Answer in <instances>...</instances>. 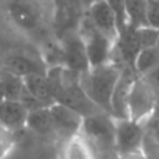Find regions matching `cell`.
Instances as JSON below:
<instances>
[{
    "mask_svg": "<svg viewBox=\"0 0 159 159\" xmlns=\"http://www.w3.org/2000/svg\"><path fill=\"white\" fill-rule=\"evenodd\" d=\"M56 0H3L7 20L25 35H39L49 25Z\"/></svg>",
    "mask_w": 159,
    "mask_h": 159,
    "instance_id": "obj_1",
    "label": "cell"
},
{
    "mask_svg": "<svg viewBox=\"0 0 159 159\" xmlns=\"http://www.w3.org/2000/svg\"><path fill=\"white\" fill-rule=\"evenodd\" d=\"M80 135L87 143L96 159H116L115 117L110 113L99 110L82 119Z\"/></svg>",
    "mask_w": 159,
    "mask_h": 159,
    "instance_id": "obj_2",
    "label": "cell"
},
{
    "mask_svg": "<svg viewBox=\"0 0 159 159\" xmlns=\"http://www.w3.org/2000/svg\"><path fill=\"white\" fill-rule=\"evenodd\" d=\"M123 67L116 60H110L89 67L85 73L80 74V85L84 92L99 109L107 113H110V99Z\"/></svg>",
    "mask_w": 159,
    "mask_h": 159,
    "instance_id": "obj_3",
    "label": "cell"
},
{
    "mask_svg": "<svg viewBox=\"0 0 159 159\" xmlns=\"http://www.w3.org/2000/svg\"><path fill=\"white\" fill-rule=\"evenodd\" d=\"M77 30L82 38V42H84L91 67L99 66V64L107 63L112 60L116 42L112 41L109 36H106L99 30H96L84 14L80 18Z\"/></svg>",
    "mask_w": 159,
    "mask_h": 159,
    "instance_id": "obj_4",
    "label": "cell"
},
{
    "mask_svg": "<svg viewBox=\"0 0 159 159\" xmlns=\"http://www.w3.org/2000/svg\"><path fill=\"white\" fill-rule=\"evenodd\" d=\"M157 103V92L141 75H137L133 81L129 93V117L135 121L147 123L154 115Z\"/></svg>",
    "mask_w": 159,
    "mask_h": 159,
    "instance_id": "obj_5",
    "label": "cell"
},
{
    "mask_svg": "<svg viewBox=\"0 0 159 159\" xmlns=\"http://www.w3.org/2000/svg\"><path fill=\"white\" fill-rule=\"evenodd\" d=\"M144 135H145V123L135 121L130 117H115V140L117 157L141 151Z\"/></svg>",
    "mask_w": 159,
    "mask_h": 159,
    "instance_id": "obj_6",
    "label": "cell"
},
{
    "mask_svg": "<svg viewBox=\"0 0 159 159\" xmlns=\"http://www.w3.org/2000/svg\"><path fill=\"white\" fill-rule=\"evenodd\" d=\"M61 55H63V66L71 71L82 74L89 69V60L85 50L84 42L78 30L70 31L61 41Z\"/></svg>",
    "mask_w": 159,
    "mask_h": 159,
    "instance_id": "obj_7",
    "label": "cell"
},
{
    "mask_svg": "<svg viewBox=\"0 0 159 159\" xmlns=\"http://www.w3.org/2000/svg\"><path fill=\"white\" fill-rule=\"evenodd\" d=\"M49 109L52 113L53 123H55L56 137L66 141L80 134L84 116L80 115L77 110L71 109V107L66 106L63 103H59V102L50 105Z\"/></svg>",
    "mask_w": 159,
    "mask_h": 159,
    "instance_id": "obj_8",
    "label": "cell"
},
{
    "mask_svg": "<svg viewBox=\"0 0 159 159\" xmlns=\"http://www.w3.org/2000/svg\"><path fill=\"white\" fill-rule=\"evenodd\" d=\"M82 14L89 20V22L96 30L103 32L112 41L117 42L119 39L117 22H116V17L106 0H98V2L92 3L89 7L85 8Z\"/></svg>",
    "mask_w": 159,
    "mask_h": 159,
    "instance_id": "obj_9",
    "label": "cell"
},
{
    "mask_svg": "<svg viewBox=\"0 0 159 159\" xmlns=\"http://www.w3.org/2000/svg\"><path fill=\"white\" fill-rule=\"evenodd\" d=\"M137 75L138 74L134 71V69L131 66L123 67L120 78H119L117 84H116L115 91L112 93V99H110V115L116 119L129 117V107H127L129 93L133 81L135 80Z\"/></svg>",
    "mask_w": 159,
    "mask_h": 159,
    "instance_id": "obj_10",
    "label": "cell"
},
{
    "mask_svg": "<svg viewBox=\"0 0 159 159\" xmlns=\"http://www.w3.org/2000/svg\"><path fill=\"white\" fill-rule=\"evenodd\" d=\"M3 69L8 70V71L14 73V74L21 75L22 78L28 74H34V73H46L48 71V64L43 59H38L34 55L24 52H16L11 53L7 59H6Z\"/></svg>",
    "mask_w": 159,
    "mask_h": 159,
    "instance_id": "obj_11",
    "label": "cell"
},
{
    "mask_svg": "<svg viewBox=\"0 0 159 159\" xmlns=\"http://www.w3.org/2000/svg\"><path fill=\"white\" fill-rule=\"evenodd\" d=\"M28 110L20 101L2 99L0 101V124L8 129L17 130L24 129L27 121Z\"/></svg>",
    "mask_w": 159,
    "mask_h": 159,
    "instance_id": "obj_12",
    "label": "cell"
},
{
    "mask_svg": "<svg viewBox=\"0 0 159 159\" xmlns=\"http://www.w3.org/2000/svg\"><path fill=\"white\" fill-rule=\"evenodd\" d=\"M24 85L28 92H31L36 99L46 106L56 103L55 96L52 92L50 82L46 77V73H34L24 77Z\"/></svg>",
    "mask_w": 159,
    "mask_h": 159,
    "instance_id": "obj_13",
    "label": "cell"
},
{
    "mask_svg": "<svg viewBox=\"0 0 159 159\" xmlns=\"http://www.w3.org/2000/svg\"><path fill=\"white\" fill-rule=\"evenodd\" d=\"M25 127L39 135H56L55 123H53V117L49 106L30 110L27 115Z\"/></svg>",
    "mask_w": 159,
    "mask_h": 159,
    "instance_id": "obj_14",
    "label": "cell"
},
{
    "mask_svg": "<svg viewBox=\"0 0 159 159\" xmlns=\"http://www.w3.org/2000/svg\"><path fill=\"white\" fill-rule=\"evenodd\" d=\"M159 66V45L143 48L135 56L133 69L138 75H145Z\"/></svg>",
    "mask_w": 159,
    "mask_h": 159,
    "instance_id": "obj_15",
    "label": "cell"
},
{
    "mask_svg": "<svg viewBox=\"0 0 159 159\" xmlns=\"http://www.w3.org/2000/svg\"><path fill=\"white\" fill-rule=\"evenodd\" d=\"M61 159H96L80 134L64 141L61 148Z\"/></svg>",
    "mask_w": 159,
    "mask_h": 159,
    "instance_id": "obj_16",
    "label": "cell"
},
{
    "mask_svg": "<svg viewBox=\"0 0 159 159\" xmlns=\"http://www.w3.org/2000/svg\"><path fill=\"white\" fill-rule=\"evenodd\" d=\"M148 0H124L126 4L129 25L131 28L147 27L145 22V10Z\"/></svg>",
    "mask_w": 159,
    "mask_h": 159,
    "instance_id": "obj_17",
    "label": "cell"
},
{
    "mask_svg": "<svg viewBox=\"0 0 159 159\" xmlns=\"http://www.w3.org/2000/svg\"><path fill=\"white\" fill-rule=\"evenodd\" d=\"M106 2L110 6V8H112L113 14L116 17V22H117V28H119V36H120L130 27L124 0H106Z\"/></svg>",
    "mask_w": 159,
    "mask_h": 159,
    "instance_id": "obj_18",
    "label": "cell"
},
{
    "mask_svg": "<svg viewBox=\"0 0 159 159\" xmlns=\"http://www.w3.org/2000/svg\"><path fill=\"white\" fill-rule=\"evenodd\" d=\"M16 131L0 124V159H7L16 145Z\"/></svg>",
    "mask_w": 159,
    "mask_h": 159,
    "instance_id": "obj_19",
    "label": "cell"
},
{
    "mask_svg": "<svg viewBox=\"0 0 159 159\" xmlns=\"http://www.w3.org/2000/svg\"><path fill=\"white\" fill-rule=\"evenodd\" d=\"M141 152L145 159H159V143L147 131L141 145Z\"/></svg>",
    "mask_w": 159,
    "mask_h": 159,
    "instance_id": "obj_20",
    "label": "cell"
},
{
    "mask_svg": "<svg viewBox=\"0 0 159 159\" xmlns=\"http://www.w3.org/2000/svg\"><path fill=\"white\" fill-rule=\"evenodd\" d=\"M147 27L159 30V0H148L145 10Z\"/></svg>",
    "mask_w": 159,
    "mask_h": 159,
    "instance_id": "obj_21",
    "label": "cell"
},
{
    "mask_svg": "<svg viewBox=\"0 0 159 159\" xmlns=\"http://www.w3.org/2000/svg\"><path fill=\"white\" fill-rule=\"evenodd\" d=\"M145 131L159 143V116H154L145 123Z\"/></svg>",
    "mask_w": 159,
    "mask_h": 159,
    "instance_id": "obj_22",
    "label": "cell"
},
{
    "mask_svg": "<svg viewBox=\"0 0 159 159\" xmlns=\"http://www.w3.org/2000/svg\"><path fill=\"white\" fill-rule=\"evenodd\" d=\"M116 159H145V157L143 155V152H133V154H126V155H119Z\"/></svg>",
    "mask_w": 159,
    "mask_h": 159,
    "instance_id": "obj_23",
    "label": "cell"
},
{
    "mask_svg": "<svg viewBox=\"0 0 159 159\" xmlns=\"http://www.w3.org/2000/svg\"><path fill=\"white\" fill-rule=\"evenodd\" d=\"M95 2H98V0H78V4H80V8L82 10V13H84V10L87 7H89L92 3H95Z\"/></svg>",
    "mask_w": 159,
    "mask_h": 159,
    "instance_id": "obj_24",
    "label": "cell"
},
{
    "mask_svg": "<svg viewBox=\"0 0 159 159\" xmlns=\"http://www.w3.org/2000/svg\"><path fill=\"white\" fill-rule=\"evenodd\" d=\"M0 74H2V66H0Z\"/></svg>",
    "mask_w": 159,
    "mask_h": 159,
    "instance_id": "obj_25",
    "label": "cell"
}]
</instances>
